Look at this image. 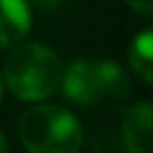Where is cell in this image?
Here are the masks:
<instances>
[{"label": "cell", "instance_id": "30bf717a", "mask_svg": "<svg viewBox=\"0 0 153 153\" xmlns=\"http://www.w3.org/2000/svg\"><path fill=\"white\" fill-rule=\"evenodd\" d=\"M0 99H2V74H0Z\"/></svg>", "mask_w": 153, "mask_h": 153}, {"label": "cell", "instance_id": "9c48e42d", "mask_svg": "<svg viewBox=\"0 0 153 153\" xmlns=\"http://www.w3.org/2000/svg\"><path fill=\"white\" fill-rule=\"evenodd\" d=\"M5 151H9V142L5 140V135L0 133V153H5Z\"/></svg>", "mask_w": 153, "mask_h": 153}, {"label": "cell", "instance_id": "8992f818", "mask_svg": "<svg viewBox=\"0 0 153 153\" xmlns=\"http://www.w3.org/2000/svg\"><path fill=\"white\" fill-rule=\"evenodd\" d=\"M128 61L131 68L137 72V76L153 83V27L144 29L142 34L135 36L128 50Z\"/></svg>", "mask_w": 153, "mask_h": 153}, {"label": "cell", "instance_id": "52a82bcc", "mask_svg": "<svg viewBox=\"0 0 153 153\" xmlns=\"http://www.w3.org/2000/svg\"><path fill=\"white\" fill-rule=\"evenodd\" d=\"M126 5L142 16H153V0H126Z\"/></svg>", "mask_w": 153, "mask_h": 153}, {"label": "cell", "instance_id": "5b68a950", "mask_svg": "<svg viewBox=\"0 0 153 153\" xmlns=\"http://www.w3.org/2000/svg\"><path fill=\"white\" fill-rule=\"evenodd\" d=\"M32 27L27 0H0V48H14Z\"/></svg>", "mask_w": 153, "mask_h": 153}, {"label": "cell", "instance_id": "6da1fadb", "mask_svg": "<svg viewBox=\"0 0 153 153\" xmlns=\"http://www.w3.org/2000/svg\"><path fill=\"white\" fill-rule=\"evenodd\" d=\"M63 79L59 56L45 45H20L5 61V81L14 97L38 101L50 97Z\"/></svg>", "mask_w": 153, "mask_h": 153}, {"label": "cell", "instance_id": "277c9868", "mask_svg": "<svg viewBox=\"0 0 153 153\" xmlns=\"http://www.w3.org/2000/svg\"><path fill=\"white\" fill-rule=\"evenodd\" d=\"M122 144L133 153H153V104H135L124 110Z\"/></svg>", "mask_w": 153, "mask_h": 153}, {"label": "cell", "instance_id": "3957f363", "mask_svg": "<svg viewBox=\"0 0 153 153\" xmlns=\"http://www.w3.org/2000/svg\"><path fill=\"white\" fill-rule=\"evenodd\" d=\"M18 135L34 153H74L83 144L81 124L61 106H36L18 122Z\"/></svg>", "mask_w": 153, "mask_h": 153}, {"label": "cell", "instance_id": "7a4b0ae2", "mask_svg": "<svg viewBox=\"0 0 153 153\" xmlns=\"http://www.w3.org/2000/svg\"><path fill=\"white\" fill-rule=\"evenodd\" d=\"M61 83L68 99L83 108L124 99L131 92L126 72L106 59H76L65 70Z\"/></svg>", "mask_w": 153, "mask_h": 153}, {"label": "cell", "instance_id": "ba28073f", "mask_svg": "<svg viewBox=\"0 0 153 153\" xmlns=\"http://www.w3.org/2000/svg\"><path fill=\"white\" fill-rule=\"evenodd\" d=\"M34 7H38L41 11H56L61 7H65L70 0H32Z\"/></svg>", "mask_w": 153, "mask_h": 153}]
</instances>
